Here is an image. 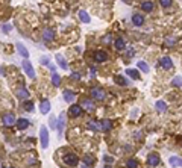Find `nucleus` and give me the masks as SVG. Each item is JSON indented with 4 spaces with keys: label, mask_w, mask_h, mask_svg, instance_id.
<instances>
[{
    "label": "nucleus",
    "mask_w": 182,
    "mask_h": 168,
    "mask_svg": "<svg viewBox=\"0 0 182 168\" xmlns=\"http://www.w3.org/2000/svg\"><path fill=\"white\" fill-rule=\"evenodd\" d=\"M100 129H103V132H108L112 129V121L111 120H102L100 121Z\"/></svg>",
    "instance_id": "obj_18"
},
{
    "label": "nucleus",
    "mask_w": 182,
    "mask_h": 168,
    "mask_svg": "<svg viewBox=\"0 0 182 168\" xmlns=\"http://www.w3.org/2000/svg\"><path fill=\"white\" fill-rule=\"evenodd\" d=\"M17 50H18V53H20L24 59H28V58H29V52H28V49H26L21 43H18V44H17Z\"/></svg>",
    "instance_id": "obj_17"
},
{
    "label": "nucleus",
    "mask_w": 182,
    "mask_h": 168,
    "mask_svg": "<svg viewBox=\"0 0 182 168\" xmlns=\"http://www.w3.org/2000/svg\"><path fill=\"white\" fill-rule=\"evenodd\" d=\"M49 124H50V127H52V129H55V127H56V124H58V118L50 117V118H49Z\"/></svg>",
    "instance_id": "obj_34"
},
{
    "label": "nucleus",
    "mask_w": 182,
    "mask_h": 168,
    "mask_svg": "<svg viewBox=\"0 0 182 168\" xmlns=\"http://www.w3.org/2000/svg\"><path fill=\"white\" fill-rule=\"evenodd\" d=\"M2 29H3V32H9V31L12 29V26H9V24H5Z\"/></svg>",
    "instance_id": "obj_39"
},
{
    "label": "nucleus",
    "mask_w": 182,
    "mask_h": 168,
    "mask_svg": "<svg viewBox=\"0 0 182 168\" xmlns=\"http://www.w3.org/2000/svg\"><path fill=\"white\" fill-rule=\"evenodd\" d=\"M80 168H88V165H85V163H83V165H82Z\"/></svg>",
    "instance_id": "obj_44"
},
{
    "label": "nucleus",
    "mask_w": 182,
    "mask_h": 168,
    "mask_svg": "<svg viewBox=\"0 0 182 168\" xmlns=\"http://www.w3.org/2000/svg\"><path fill=\"white\" fill-rule=\"evenodd\" d=\"M17 97L18 99H21V100H26V99H29V91L26 89V88H18L17 89Z\"/></svg>",
    "instance_id": "obj_14"
},
{
    "label": "nucleus",
    "mask_w": 182,
    "mask_h": 168,
    "mask_svg": "<svg viewBox=\"0 0 182 168\" xmlns=\"http://www.w3.org/2000/svg\"><path fill=\"white\" fill-rule=\"evenodd\" d=\"M137 67L143 71V73H149L150 71V68H149V65L144 62V61H138V64H137Z\"/></svg>",
    "instance_id": "obj_27"
},
{
    "label": "nucleus",
    "mask_w": 182,
    "mask_h": 168,
    "mask_svg": "<svg viewBox=\"0 0 182 168\" xmlns=\"http://www.w3.org/2000/svg\"><path fill=\"white\" fill-rule=\"evenodd\" d=\"M114 47H115L117 50H123V49L126 47V43H125V40H123V38H117V40L114 41Z\"/></svg>",
    "instance_id": "obj_25"
},
{
    "label": "nucleus",
    "mask_w": 182,
    "mask_h": 168,
    "mask_svg": "<svg viewBox=\"0 0 182 168\" xmlns=\"http://www.w3.org/2000/svg\"><path fill=\"white\" fill-rule=\"evenodd\" d=\"M23 70H24V73H26L31 79H35V70H34L32 64H31L28 59H24V61H23Z\"/></svg>",
    "instance_id": "obj_4"
},
{
    "label": "nucleus",
    "mask_w": 182,
    "mask_h": 168,
    "mask_svg": "<svg viewBox=\"0 0 182 168\" xmlns=\"http://www.w3.org/2000/svg\"><path fill=\"white\" fill-rule=\"evenodd\" d=\"M53 38H55V32H53V29H50V27L43 29V40H44V41L50 43V41H53Z\"/></svg>",
    "instance_id": "obj_8"
},
{
    "label": "nucleus",
    "mask_w": 182,
    "mask_h": 168,
    "mask_svg": "<svg viewBox=\"0 0 182 168\" xmlns=\"http://www.w3.org/2000/svg\"><path fill=\"white\" fill-rule=\"evenodd\" d=\"M147 162H149V165H152V166H158L159 162H161V159H159L158 153H150V154L147 156Z\"/></svg>",
    "instance_id": "obj_10"
},
{
    "label": "nucleus",
    "mask_w": 182,
    "mask_h": 168,
    "mask_svg": "<svg viewBox=\"0 0 182 168\" xmlns=\"http://www.w3.org/2000/svg\"><path fill=\"white\" fill-rule=\"evenodd\" d=\"M64 162L70 166H74V165H77V156L74 153H67L64 156Z\"/></svg>",
    "instance_id": "obj_5"
},
{
    "label": "nucleus",
    "mask_w": 182,
    "mask_h": 168,
    "mask_svg": "<svg viewBox=\"0 0 182 168\" xmlns=\"http://www.w3.org/2000/svg\"><path fill=\"white\" fill-rule=\"evenodd\" d=\"M91 97H93L94 100H105L106 97V92L99 88V86H94V88H91Z\"/></svg>",
    "instance_id": "obj_2"
},
{
    "label": "nucleus",
    "mask_w": 182,
    "mask_h": 168,
    "mask_svg": "<svg viewBox=\"0 0 182 168\" xmlns=\"http://www.w3.org/2000/svg\"><path fill=\"white\" fill-rule=\"evenodd\" d=\"M52 83H53L55 86H59V85H61V77H59V74H56V73L52 74Z\"/></svg>",
    "instance_id": "obj_30"
},
{
    "label": "nucleus",
    "mask_w": 182,
    "mask_h": 168,
    "mask_svg": "<svg viewBox=\"0 0 182 168\" xmlns=\"http://www.w3.org/2000/svg\"><path fill=\"white\" fill-rule=\"evenodd\" d=\"M74 99H76V94H74L73 91H70V89H65V91H64V100H65L67 103H71Z\"/></svg>",
    "instance_id": "obj_15"
},
{
    "label": "nucleus",
    "mask_w": 182,
    "mask_h": 168,
    "mask_svg": "<svg viewBox=\"0 0 182 168\" xmlns=\"http://www.w3.org/2000/svg\"><path fill=\"white\" fill-rule=\"evenodd\" d=\"M17 123V118H15V115L14 114H6L5 117H3V124L6 126V127H11V126H14Z\"/></svg>",
    "instance_id": "obj_7"
},
{
    "label": "nucleus",
    "mask_w": 182,
    "mask_h": 168,
    "mask_svg": "<svg viewBox=\"0 0 182 168\" xmlns=\"http://www.w3.org/2000/svg\"><path fill=\"white\" fill-rule=\"evenodd\" d=\"M93 58L96 62H105V61H108V53L103 50H97V52H94Z\"/></svg>",
    "instance_id": "obj_6"
},
{
    "label": "nucleus",
    "mask_w": 182,
    "mask_h": 168,
    "mask_svg": "<svg viewBox=\"0 0 182 168\" xmlns=\"http://www.w3.org/2000/svg\"><path fill=\"white\" fill-rule=\"evenodd\" d=\"M40 111H41V114H49V111H50V102H49V100L41 102V105H40Z\"/></svg>",
    "instance_id": "obj_21"
},
{
    "label": "nucleus",
    "mask_w": 182,
    "mask_h": 168,
    "mask_svg": "<svg viewBox=\"0 0 182 168\" xmlns=\"http://www.w3.org/2000/svg\"><path fill=\"white\" fill-rule=\"evenodd\" d=\"M168 162H170L171 166H182V159L177 157V156H171V157L168 159Z\"/></svg>",
    "instance_id": "obj_24"
},
{
    "label": "nucleus",
    "mask_w": 182,
    "mask_h": 168,
    "mask_svg": "<svg viewBox=\"0 0 182 168\" xmlns=\"http://www.w3.org/2000/svg\"><path fill=\"white\" fill-rule=\"evenodd\" d=\"M71 77H73V79H80V73H73Z\"/></svg>",
    "instance_id": "obj_42"
},
{
    "label": "nucleus",
    "mask_w": 182,
    "mask_h": 168,
    "mask_svg": "<svg viewBox=\"0 0 182 168\" xmlns=\"http://www.w3.org/2000/svg\"><path fill=\"white\" fill-rule=\"evenodd\" d=\"M155 108H156L158 112H165V111H167V103H165L164 100H158V102L155 103Z\"/></svg>",
    "instance_id": "obj_20"
},
{
    "label": "nucleus",
    "mask_w": 182,
    "mask_h": 168,
    "mask_svg": "<svg viewBox=\"0 0 182 168\" xmlns=\"http://www.w3.org/2000/svg\"><path fill=\"white\" fill-rule=\"evenodd\" d=\"M109 41H111V35H106V37H105V40H103V43H105V44H108Z\"/></svg>",
    "instance_id": "obj_41"
},
{
    "label": "nucleus",
    "mask_w": 182,
    "mask_h": 168,
    "mask_svg": "<svg viewBox=\"0 0 182 168\" xmlns=\"http://www.w3.org/2000/svg\"><path fill=\"white\" fill-rule=\"evenodd\" d=\"M159 65H161L164 70H171V68H173V62H171V59H170L168 56L161 58V59H159Z\"/></svg>",
    "instance_id": "obj_9"
},
{
    "label": "nucleus",
    "mask_w": 182,
    "mask_h": 168,
    "mask_svg": "<svg viewBox=\"0 0 182 168\" xmlns=\"http://www.w3.org/2000/svg\"><path fill=\"white\" fill-rule=\"evenodd\" d=\"M40 64H41V65H47V67H49V65H50V61H49V58H47V56H43V58L40 59Z\"/></svg>",
    "instance_id": "obj_37"
},
{
    "label": "nucleus",
    "mask_w": 182,
    "mask_h": 168,
    "mask_svg": "<svg viewBox=\"0 0 182 168\" xmlns=\"http://www.w3.org/2000/svg\"><path fill=\"white\" fill-rule=\"evenodd\" d=\"M105 168H111V166H109V165H106V166H105Z\"/></svg>",
    "instance_id": "obj_45"
},
{
    "label": "nucleus",
    "mask_w": 182,
    "mask_h": 168,
    "mask_svg": "<svg viewBox=\"0 0 182 168\" xmlns=\"http://www.w3.org/2000/svg\"><path fill=\"white\" fill-rule=\"evenodd\" d=\"M79 20L82 21V23H89L91 21V18H89V15H88V12L86 11H79Z\"/></svg>",
    "instance_id": "obj_23"
},
{
    "label": "nucleus",
    "mask_w": 182,
    "mask_h": 168,
    "mask_svg": "<svg viewBox=\"0 0 182 168\" xmlns=\"http://www.w3.org/2000/svg\"><path fill=\"white\" fill-rule=\"evenodd\" d=\"M80 106H82L83 109H86L88 112H91V111H94V103L91 102L89 99H83V100H82V103H80Z\"/></svg>",
    "instance_id": "obj_11"
},
{
    "label": "nucleus",
    "mask_w": 182,
    "mask_h": 168,
    "mask_svg": "<svg viewBox=\"0 0 182 168\" xmlns=\"http://www.w3.org/2000/svg\"><path fill=\"white\" fill-rule=\"evenodd\" d=\"M171 85H173V86H180V85H182V76H176V77L171 80Z\"/></svg>",
    "instance_id": "obj_32"
},
{
    "label": "nucleus",
    "mask_w": 182,
    "mask_h": 168,
    "mask_svg": "<svg viewBox=\"0 0 182 168\" xmlns=\"http://www.w3.org/2000/svg\"><path fill=\"white\" fill-rule=\"evenodd\" d=\"M126 166H128V168H137V166H138V160H137V159H128Z\"/></svg>",
    "instance_id": "obj_31"
},
{
    "label": "nucleus",
    "mask_w": 182,
    "mask_h": 168,
    "mask_svg": "<svg viewBox=\"0 0 182 168\" xmlns=\"http://www.w3.org/2000/svg\"><path fill=\"white\" fill-rule=\"evenodd\" d=\"M88 127H89L91 130H94V132H97V130L100 129V127H99L96 123H93V121H89V123H88Z\"/></svg>",
    "instance_id": "obj_36"
},
{
    "label": "nucleus",
    "mask_w": 182,
    "mask_h": 168,
    "mask_svg": "<svg viewBox=\"0 0 182 168\" xmlns=\"http://www.w3.org/2000/svg\"><path fill=\"white\" fill-rule=\"evenodd\" d=\"M15 124H17V127H18L20 130H24V129L29 127V120H26V118H18Z\"/></svg>",
    "instance_id": "obj_16"
},
{
    "label": "nucleus",
    "mask_w": 182,
    "mask_h": 168,
    "mask_svg": "<svg viewBox=\"0 0 182 168\" xmlns=\"http://www.w3.org/2000/svg\"><path fill=\"white\" fill-rule=\"evenodd\" d=\"M65 112H61L59 114V117H58V124H56V129H58V135L59 136H62V132H64V129H65Z\"/></svg>",
    "instance_id": "obj_3"
},
{
    "label": "nucleus",
    "mask_w": 182,
    "mask_h": 168,
    "mask_svg": "<svg viewBox=\"0 0 182 168\" xmlns=\"http://www.w3.org/2000/svg\"><path fill=\"white\" fill-rule=\"evenodd\" d=\"M83 162H85V165H93L96 160H94V157L93 156H91V154H86V156H83Z\"/></svg>",
    "instance_id": "obj_29"
},
{
    "label": "nucleus",
    "mask_w": 182,
    "mask_h": 168,
    "mask_svg": "<svg viewBox=\"0 0 182 168\" xmlns=\"http://www.w3.org/2000/svg\"><path fill=\"white\" fill-rule=\"evenodd\" d=\"M114 80H115L119 85H122V86H126V85L129 83V82H128V80H126L123 76H115V77H114Z\"/></svg>",
    "instance_id": "obj_28"
},
{
    "label": "nucleus",
    "mask_w": 182,
    "mask_h": 168,
    "mask_svg": "<svg viewBox=\"0 0 182 168\" xmlns=\"http://www.w3.org/2000/svg\"><path fill=\"white\" fill-rule=\"evenodd\" d=\"M40 141H41V147L43 148L49 147V130H47L46 126H43L41 130H40Z\"/></svg>",
    "instance_id": "obj_1"
},
{
    "label": "nucleus",
    "mask_w": 182,
    "mask_h": 168,
    "mask_svg": "<svg viewBox=\"0 0 182 168\" xmlns=\"http://www.w3.org/2000/svg\"><path fill=\"white\" fill-rule=\"evenodd\" d=\"M89 76H91V77L96 76V68H91V70H89Z\"/></svg>",
    "instance_id": "obj_40"
},
{
    "label": "nucleus",
    "mask_w": 182,
    "mask_h": 168,
    "mask_svg": "<svg viewBox=\"0 0 182 168\" xmlns=\"http://www.w3.org/2000/svg\"><path fill=\"white\" fill-rule=\"evenodd\" d=\"M171 3H173V0H159V5L162 8H170Z\"/></svg>",
    "instance_id": "obj_33"
},
{
    "label": "nucleus",
    "mask_w": 182,
    "mask_h": 168,
    "mask_svg": "<svg viewBox=\"0 0 182 168\" xmlns=\"http://www.w3.org/2000/svg\"><path fill=\"white\" fill-rule=\"evenodd\" d=\"M132 23H134L135 26H143V24H144V17L140 15V14H134V15H132Z\"/></svg>",
    "instance_id": "obj_13"
},
{
    "label": "nucleus",
    "mask_w": 182,
    "mask_h": 168,
    "mask_svg": "<svg viewBox=\"0 0 182 168\" xmlns=\"http://www.w3.org/2000/svg\"><path fill=\"white\" fill-rule=\"evenodd\" d=\"M24 109H26L28 112H32V111H34V103H32V102H26V103H24Z\"/></svg>",
    "instance_id": "obj_35"
},
{
    "label": "nucleus",
    "mask_w": 182,
    "mask_h": 168,
    "mask_svg": "<svg viewBox=\"0 0 182 168\" xmlns=\"http://www.w3.org/2000/svg\"><path fill=\"white\" fill-rule=\"evenodd\" d=\"M35 162H37L35 157H29V159H28V163H35Z\"/></svg>",
    "instance_id": "obj_43"
},
{
    "label": "nucleus",
    "mask_w": 182,
    "mask_h": 168,
    "mask_svg": "<svg viewBox=\"0 0 182 168\" xmlns=\"http://www.w3.org/2000/svg\"><path fill=\"white\" fill-rule=\"evenodd\" d=\"M126 73H128V76H129L131 79H134V80H138V79H140V73H138L137 70H134V68H128Z\"/></svg>",
    "instance_id": "obj_26"
},
{
    "label": "nucleus",
    "mask_w": 182,
    "mask_h": 168,
    "mask_svg": "<svg viewBox=\"0 0 182 168\" xmlns=\"http://www.w3.org/2000/svg\"><path fill=\"white\" fill-rule=\"evenodd\" d=\"M123 2H131V0H123Z\"/></svg>",
    "instance_id": "obj_46"
},
{
    "label": "nucleus",
    "mask_w": 182,
    "mask_h": 168,
    "mask_svg": "<svg viewBox=\"0 0 182 168\" xmlns=\"http://www.w3.org/2000/svg\"><path fill=\"white\" fill-rule=\"evenodd\" d=\"M103 160H105V162H106V163H111V162H112V160H114V159H112V157H111V156H103Z\"/></svg>",
    "instance_id": "obj_38"
},
{
    "label": "nucleus",
    "mask_w": 182,
    "mask_h": 168,
    "mask_svg": "<svg viewBox=\"0 0 182 168\" xmlns=\"http://www.w3.org/2000/svg\"><path fill=\"white\" fill-rule=\"evenodd\" d=\"M141 9L144 12H152L153 11V2H149V0H147V2H143L141 3Z\"/></svg>",
    "instance_id": "obj_22"
},
{
    "label": "nucleus",
    "mask_w": 182,
    "mask_h": 168,
    "mask_svg": "<svg viewBox=\"0 0 182 168\" xmlns=\"http://www.w3.org/2000/svg\"><path fill=\"white\" fill-rule=\"evenodd\" d=\"M56 62L59 64V67H61L62 70H67V68H68V64H67V61L64 59L62 55H56Z\"/></svg>",
    "instance_id": "obj_19"
},
{
    "label": "nucleus",
    "mask_w": 182,
    "mask_h": 168,
    "mask_svg": "<svg viewBox=\"0 0 182 168\" xmlns=\"http://www.w3.org/2000/svg\"><path fill=\"white\" fill-rule=\"evenodd\" d=\"M11 168H12V166H11Z\"/></svg>",
    "instance_id": "obj_47"
},
{
    "label": "nucleus",
    "mask_w": 182,
    "mask_h": 168,
    "mask_svg": "<svg viewBox=\"0 0 182 168\" xmlns=\"http://www.w3.org/2000/svg\"><path fill=\"white\" fill-rule=\"evenodd\" d=\"M80 114H82V106L80 105H73L70 108V115L71 117H79Z\"/></svg>",
    "instance_id": "obj_12"
}]
</instances>
